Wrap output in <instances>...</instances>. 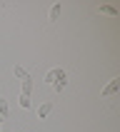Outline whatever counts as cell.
<instances>
[{
  "label": "cell",
  "instance_id": "1",
  "mask_svg": "<svg viewBox=\"0 0 120 132\" xmlns=\"http://www.w3.org/2000/svg\"><path fill=\"white\" fill-rule=\"evenodd\" d=\"M118 90H120V77H113V80L100 90V95H103V97H110V95H115Z\"/></svg>",
  "mask_w": 120,
  "mask_h": 132
},
{
  "label": "cell",
  "instance_id": "2",
  "mask_svg": "<svg viewBox=\"0 0 120 132\" xmlns=\"http://www.w3.org/2000/svg\"><path fill=\"white\" fill-rule=\"evenodd\" d=\"M50 112H52V102H43L40 107H38V120H45Z\"/></svg>",
  "mask_w": 120,
  "mask_h": 132
},
{
  "label": "cell",
  "instance_id": "3",
  "mask_svg": "<svg viewBox=\"0 0 120 132\" xmlns=\"http://www.w3.org/2000/svg\"><path fill=\"white\" fill-rule=\"evenodd\" d=\"M65 87H68V75H65V70H63V72H60V77L55 80V90H58V92H63Z\"/></svg>",
  "mask_w": 120,
  "mask_h": 132
},
{
  "label": "cell",
  "instance_id": "4",
  "mask_svg": "<svg viewBox=\"0 0 120 132\" xmlns=\"http://www.w3.org/2000/svg\"><path fill=\"white\" fill-rule=\"evenodd\" d=\"M60 72H63L60 67H52L50 72L45 75V82H50V85H55V80H58V77H60Z\"/></svg>",
  "mask_w": 120,
  "mask_h": 132
},
{
  "label": "cell",
  "instance_id": "5",
  "mask_svg": "<svg viewBox=\"0 0 120 132\" xmlns=\"http://www.w3.org/2000/svg\"><path fill=\"white\" fill-rule=\"evenodd\" d=\"M8 115H10V107H8V100L5 97H0V117L8 120Z\"/></svg>",
  "mask_w": 120,
  "mask_h": 132
},
{
  "label": "cell",
  "instance_id": "6",
  "mask_svg": "<svg viewBox=\"0 0 120 132\" xmlns=\"http://www.w3.org/2000/svg\"><path fill=\"white\" fill-rule=\"evenodd\" d=\"M98 13H103V15H113V18H115V15H118V10H115L113 5H100V7H98Z\"/></svg>",
  "mask_w": 120,
  "mask_h": 132
},
{
  "label": "cell",
  "instance_id": "7",
  "mask_svg": "<svg viewBox=\"0 0 120 132\" xmlns=\"http://www.w3.org/2000/svg\"><path fill=\"white\" fill-rule=\"evenodd\" d=\"M30 92H33V80L28 77V80H22V92H20V95H28L30 97Z\"/></svg>",
  "mask_w": 120,
  "mask_h": 132
},
{
  "label": "cell",
  "instance_id": "8",
  "mask_svg": "<svg viewBox=\"0 0 120 132\" xmlns=\"http://www.w3.org/2000/svg\"><path fill=\"white\" fill-rule=\"evenodd\" d=\"M60 18V3H52V7H50V20L55 22Z\"/></svg>",
  "mask_w": 120,
  "mask_h": 132
},
{
  "label": "cell",
  "instance_id": "9",
  "mask_svg": "<svg viewBox=\"0 0 120 132\" xmlns=\"http://www.w3.org/2000/svg\"><path fill=\"white\" fill-rule=\"evenodd\" d=\"M18 102H20L22 110H30V107H33V102H30V97H28V95H20V100H18Z\"/></svg>",
  "mask_w": 120,
  "mask_h": 132
},
{
  "label": "cell",
  "instance_id": "10",
  "mask_svg": "<svg viewBox=\"0 0 120 132\" xmlns=\"http://www.w3.org/2000/svg\"><path fill=\"white\" fill-rule=\"evenodd\" d=\"M15 75H18L20 80H28V77H30V75H28V70H25V67H20V65H15Z\"/></svg>",
  "mask_w": 120,
  "mask_h": 132
}]
</instances>
